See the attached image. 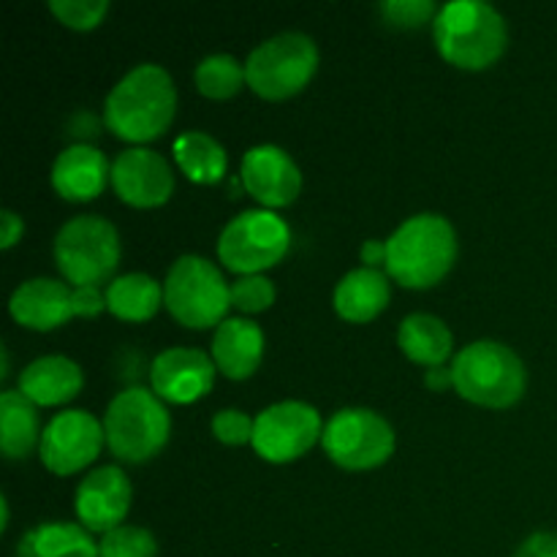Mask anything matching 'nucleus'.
<instances>
[{
  "instance_id": "72a5a7b5",
  "label": "nucleus",
  "mask_w": 557,
  "mask_h": 557,
  "mask_svg": "<svg viewBox=\"0 0 557 557\" xmlns=\"http://www.w3.org/2000/svg\"><path fill=\"white\" fill-rule=\"evenodd\" d=\"M22 234H25V223H22V218L11 210L0 212V248L3 250L14 248V245L22 239Z\"/></svg>"
},
{
  "instance_id": "4468645a",
  "label": "nucleus",
  "mask_w": 557,
  "mask_h": 557,
  "mask_svg": "<svg viewBox=\"0 0 557 557\" xmlns=\"http://www.w3.org/2000/svg\"><path fill=\"white\" fill-rule=\"evenodd\" d=\"M112 188L125 205L152 210L172 199L174 172L169 161L147 147H131L112 163Z\"/></svg>"
},
{
  "instance_id": "f3484780",
  "label": "nucleus",
  "mask_w": 557,
  "mask_h": 557,
  "mask_svg": "<svg viewBox=\"0 0 557 557\" xmlns=\"http://www.w3.org/2000/svg\"><path fill=\"white\" fill-rule=\"evenodd\" d=\"M131 509V482L117 466L87 473L76 487V517L92 533H109L123 525Z\"/></svg>"
},
{
  "instance_id": "20e7f679",
  "label": "nucleus",
  "mask_w": 557,
  "mask_h": 557,
  "mask_svg": "<svg viewBox=\"0 0 557 557\" xmlns=\"http://www.w3.org/2000/svg\"><path fill=\"white\" fill-rule=\"evenodd\" d=\"M455 389L468 403L482 408H511L522 400L528 373L522 359L509 346L495 341H476L457 354Z\"/></svg>"
},
{
  "instance_id": "aec40b11",
  "label": "nucleus",
  "mask_w": 557,
  "mask_h": 557,
  "mask_svg": "<svg viewBox=\"0 0 557 557\" xmlns=\"http://www.w3.org/2000/svg\"><path fill=\"white\" fill-rule=\"evenodd\" d=\"M82 384V368L65 357L36 359L20 375V392L33 406H63L79 395Z\"/></svg>"
},
{
  "instance_id": "39448f33",
  "label": "nucleus",
  "mask_w": 557,
  "mask_h": 557,
  "mask_svg": "<svg viewBox=\"0 0 557 557\" xmlns=\"http://www.w3.org/2000/svg\"><path fill=\"white\" fill-rule=\"evenodd\" d=\"M103 433L112 455L123 462H147L166 446L172 419L158 395L131 386L107 408Z\"/></svg>"
},
{
  "instance_id": "c9c22d12",
  "label": "nucleus",
  "mask_w": 557,
  "mask_h": 557,
  "mask_svg": "<svg viewBox=\"0 0 557 557\" xmlns=\"http://www.w3.org/2000/svg\"><path fill=\"white\" fill-rule=\"evenodd\" d=\"M362 261L364 267L375 270L379 264H386V243H379V239H368L362 245Z\"/></svg>"
},
{
  "instance_id": "423d86ee",
  "label": "nucleus",
  "mask_w": 557,
  "mask_h": 557,
  "mask_svg": "<svg viewBox=\"0 0 557 557\" xmlns=\"http://www.w3.org/2000/svg\"><path fill=\"white\" fill-rule=\"evenodd\" d=\"M163 305L188 330H210L232 308V286L205 256H180L163 283Z\"/></svg>"
},
{
  "instance_id": "6ab92c4d",
  "label": "nucleus",
  "mask_w": 557,
  "mask_h": 557,
  "mask_svg": "<svg viewBox=\"0 0 557 557\" xmlns=\"http://www.w3.org/2000/svg\"><path fill=\"white\" fill-rule=\"evenodd\" d=\"M264 357V332L248 319H226L212 337V362L226 379L245 381Z\"/></svg>"
},
{
  "instance_id": "a211bd4d",
  "label": "nucleus",
  "mask_w": 557,
  "mask_h": 557,
  "mask_svg": "<svg viewBox=\"0 0 557 557\" xmlns=\"http://www.w3.org/2000/svg\"><path fill=\"white\" fill-rule=\"evenodd\" d=\"M112 180L107 156L92 145L65 147L52 166V188L65 201H92Z\"/></svg>"
},
{
  "instance_id": "f8f14e48",
  "label": "nucleus",
  "mask_w": 557,
  "mask_h": 557,
  "mask_svg": "<svg viewBox=\"0 0 557 557\" xmlns=\"http://www.w3.org/2000/svg\"><path fill=\"white\" fill-rule=\"evenodd\" d=\"M324 435L319 411L308 403H275L256 417L253 449L267 462H294L315 446Z\"/></svg>"
},
{
  "instance_id": "c85d7f7f",
  "label": "nucleus",
  "mask_w": 557,
  "mask_h": 557,
  "mask_svg": "<svg viewBox=\"0 0 557 557\" xmlns=\"http://www.w3.org/2000/svg\"><path fill=\"white\" fill-rule=\"evenodd\" d=\"M49 9L58 16V22H63L71 30H92L101 25L109 3L107 0H52Z\"/></svg>"
},
{
  "instance_id": "9d476101",
  "label": "nucleus",
  "mask_w": 557,
  "mask_h": 557,
  "mask_svg": "<svg viewBox=\"0 0 557 557\" xmlns=\"http://www.w3.org/2000/svg\"><path fill=\"white\" fill-rule=\"evenodd\" d=\"M292 245V228L270 210H245L218 237V259L237 275H261L275 267Z\"/></svg>"
},
{
  "instance_id": "7c9ffc66",
  "label": "nucleus",
  "mask_w": 557,
  "mask_h": 557,
  "mask_svg": "<svg viewBox=\"0 0 557 557\" xmlns=\"http://www.w3.org/2000/svg\"><path fill=\"white\" fill-rule=\"evenodd\" d=\"M253 428L256 419H250L243 411H234V408H226V411L215 413V419H212V435L226 446L253 444Z\"/></svg>"
},
{
  "instance_id": "2eb2a0df",
  "label": "nucleus",
  "mask_w": 557,
  "mask_h": 557,
  "mask_svg": "<svg viewBox=\"0 0 557 557\" xmlns=\"http://www.w3.org/2000/svg\"><path fill=\"white\" fill-rule=\"evenodd\" d=\"M215 370L212 357L199 348H166L152 362V392L174 406H190L212 389Z\"/></svg>"
},
{
  "instance_id": "1a4fd4ad",
  "label": "nucleus",
  "mask_w": 557,
  "mask_h": 557,
  "mask_svg": "<svg viewBox=\"0 0 557 557\" xmlns=\"http://www.w3.org/2000/svg\"><path fill=\"white\" fill-rule=\"evenodd\" d=\"M107 310V294L96 286H65L54 277L25 281L9 299V313L16 324L33 332H52L71 319H96Z\"/></svg>"
},
{
  "instance_id": "7ed1b4c3",
  "label": "nucleus",
  "mask_w": 557,
  "mask_h": 557,
  "mask_svg": "<svg viewBox=\"0 0 557 557\" xmlns=\"http://www.w3.org/2000/svg\"><path fill=\"white\" fill-rule=\"evenodd\" d=\"M433 38L446 63L484 71L506 52L509 30L500 11L484 0H455L438 9Z\"/></svg>"
},
{
  "instance_id": "6e6552de",
  "label": "nucleus",
  "mask_w": 557,
  "mask_h": 557,
  "mask_svg": "<svg viewBox=\"0 0 557 557\" xmlns=\"http://www.w3.org/2000/svg\"><path fill=\"white\" fill-rule=\"evenodd\" d=\"M54 261L71 286H101L120 264L117 228L101 215H79L54 237Z\"/></svg>"
},
{
  "instance_id": "dca6fc26",
  "label": "nucleus",
  "mask_w": 557,
  "mask_h": 557,
  "mask_svg": "<svg viewBox=\"0 0 557 557\" xmlns=\"http://www.w3.org/2000/svg\"><path fill=\"white\" fill-rule=\"evenodd\" d=\"M243 185L256 201L275 210L297 199L302 190V174L286 150L275 145H256L243 158Z\"/></svg>"
},
{
  "instance_id": "0eeeda50",
  "label": "nucleus",
  "mask_w": 557,
  "mask_h": 557,
  "mask_svg": "<svg viewBox=\"0 0 557 557\" xmlns=\"http://www.w3.org/2000/svg\"><path fill=\"white\" fill-rule=\"evenodd\" d=\"M319 69V47L305 33L267 38L245 60V82L256 96L283 101L308 87Z\"/></svg>"
},
{
  "instance_id": "473e14b6",
  "label": "nucleus",
  "mask_w": 557,
  "mask_h": 557,
  "mask_svg": "<svg viewBox=\"0 0 557 557\" xmlns=\"http://www.w3.org/2000/svg\"><path fill=\"white\" fill-rule=\"evenodd\" d=\"M515 557H557V533H533L520 544Z\"/></svg>"
},
{
  "instance_id": "bb28decb",
  "label": "nucleus",
  "mask_w": 557,
  "mask_h": 557,
  "mask_svg": "<svg viewBox=\"0 0 557 557\" xmlns=\"http://www.w3.org/2000/svg\"><path fill=\"white\" fill-rule=\"evenodd\" d=\"M243 85H248L245 65L232 54H210L196 65V87H199L201 96L226 101V98L237 96Z\"/></svg>"
},
{
  "instance_id": "a878e982",
  "label": "nucleus",
  "mask_w": 557,
  "mask_h": 557,
  "mask_svg": "<svg viewBox=\"0 0 557 557\" xmlns=\"http://www.w3.org/2000/svg\"><path fill=\"white\" fill-rule=\"evenodd\" d=\"M174 158L177 166L190 183L215 185L226 174V150L218 139L205 131H185L174 139Z\"/></svg>"
},
{
  "instance_id": "4be33fe9",
  "label": "nucleus",
  "mask_w": 557,
  "mask_h": 557,
  "mask_svg": "<svg viewBox=\"0 0 557 557\" xmlns=\"http://www.w3.org/2000/svg\"><path fill=\"white\" fill-rule=\"evenodd\" d=\"M16 557H98V544L74 522H41L20 539Z\"/></svg>"
},
{
  "instance_id": "cd10ccee",
  "label": "nucleus",
  "mask_w": 557,
  "mask_h": 557,
  "mask_svg": "<svg viewBox=\"0 0 557 557\" xmlns=\"http://www.w3.org/2000/svg\"><path fill=\"white\" fill-rule=\"evenodd\" d=\"M158 542L150 531L136 525H120L103 533L98 542V557H156Z\"/></svg>"
},
{
  "instance_id": "c756f323",
  "label": "nucleus",
  "mask_w": 557,
  "mask_h": 557,
  "mask_svg": "<svg viewBox=\"0 0 557 557\" xmlns=\"http://www.w3.org/2000/svg\"><path fill=\"white\" fill-rule=\"evenodd\" d=\"M275 302V286L264 275H245L232 283V305L243 313H261Z\"/></svg>"
},
{
  "instance_id": "f704fd0d",
  "label": "nucleus",
  "mask_w": 557,
  "mask_h": 557,
  "mask_svg": "<svg viewBox=\"0 0 557 557\" xmlns=\"http://www.w3.org/2000/svg\"><path fill=\"white\" fill-rule=\"evenodd\" d=\"M424 384H428V389L433 392H446L455 386V373H451V368H430L428 373H424Z\"/></svg>"
},
{
  "instance_id": "ddd939ff",
  "label": "nucleus",
  "mask_w": 557,
  "mask_h": 557,
  "mask_svg": "<svg viewBox=\"0 0 557 557\" xmlns=\"http://www.w3.org/2000/svg\"><path fill=\"white\" fill-rule=\"evenodd\" d=\"M107 444L103 424L87 411H63L44 428L41 462L58 476L79 473L101 455Z\"/></svg>"
},
{
  "instance_id": "5701e85b",
  "label": "nucleus",
  "mask_w": 557,
  "mask_h": 557,
  "mask_svg": "<svg viewBox=\"0 0 557 557\" xmlns=\"http://www.w3.org/2000/svg\"><path fill=\"white\" fill-rule=\"evenodd\" d=\"M397 343L411 362L424 364V368H441L455 346L449 326L438 315L430 313L406 315L397 332Z\"/></svg>"
},
{
  "instance_id": "9b49d317",
  "label": "nucleus",
  "mask_w": 557,
  "mask_h": 557,
  "mask_svg": "<svg viewBox=\"0 0 557 557\" xmlns=\"http://www.w3.org/2000/svg\"><path fill=\"white\" fill-rule=\"evenodd\" d=\"M326 457L346 471H373L395 455V430L370 408H343L321 435Z\"/></svg>"
},
{
  "instance_id": "2f4dec72",
  "label": "nucleus",
  "mask_w": 557,
  "mask_h": 557,
  "mask_svg": "<svg viewBox=\"0 0 557 557\" xmlns=\"http://www.w3.org/2000/svg\"><path fill=\"white\" fill-rule=\"evenodd\" d=\"M381 14L395 27H419L438 16V11L430 0H386L381 3Z\"/></svg>"
},
{
  "instance_id": "f03ea898",
  "label": "nucleus",
  "mask_w": 557,
  "mask_h": 557,
  "mask_svg": "<svg viewBox=\"0 0 557 557\" xmlns=\"http://www.w3.org/2000/svg\"><path fill=\"white\" fill-rule=\"evenodd\" d=\"M457 261L455 226L444 215H413L386 239V272L406 288H433Z\"/></svg>"
},
{
  "instance_id": "f257e3e1",
  "label": "nucleus",
  "mask_w": 557,
  "mask_h": 557,
  "mask_svg": "<svg viewBox=\"0 0 557 557\" xmlns=\"http://www.w3.org/2000/svg\"><path fill=\"white\" fill-rule=\"evenodd\" d=\"M177 112V90L166 69L152 63L136 65L123 76L103 103L109 131L125 141H152L163 136Z\"/></svg>"
},
{
  "instance_id": "412c9836",
  "label": "nucleus",
  "mask_w": 557,
  "mask_h": 557,
  "mask_svg": "<svg viewBox=\"0 0 557 557\" xmlns=\"http://www.w3.org/2000/svg\"><path fill=\"white\" fill-rule=\"evenodd\" d=\"M389 297V277L384 272L362 267V270H351L341 277L335 288V310L343 321L368 324L384 313Z\"/></svg>"
},
{
  "instance_id": "393cba45",
  "label": "nucleus",
  "mask_w": 557,
  "mask_h": 557,
  "mask_svg": "<svg viewBox=\"0 0 557 557\" xmlns=\"http://www.w3.org/2000/svg\"><path fill=\"white\" fill-rule=\"evenodd\" d=\"M163 302V288L145 272L114 277L107 288V310L120 321H150Z\"/></svg>"
},
{
  "instance_id": "b1692460",
  "label": "nucleus",
  "mask_w": 557,
  "mask_h": 557,
  "mask_svg": "<svg viewBox=\"0 0 557 557\" xmlns=\"http://www.w3.org/2000/svg\"><path fill=\"white\" fill-rule=\"evenodd\" d=\"M41 444L36 406L20 389H5L0 395V449L9 460H22Z\"/></svg>"
}]
</instances>
